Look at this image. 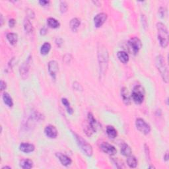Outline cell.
<instances>
[{
	"label": "cell",
	"mask_w": 169,
	"mask_h": 169,
	"mask_svg": "<svg viewBox=\"0 0 169 169\" xmlns=\"http://www.w3.org/2000/svg\"><path fill=\"white\" fill-rule=\"evenodd\" d=\"M56 156L59 159L61 165L64 167H68V166L71 165V162H72L71 159L68 156L61 153H56Z\"/></svg>",
	"instance_id": "13"
},
{
	"label": "cell",
	"mask_w": 169,
	"mask_h": 169,
	"mask_svg": "<svg viewBox=\"0 0 169 169\" xmlns=\"http://www.w3.org/2000/svg\"><path fill=\"white\" fill-rule=\"evenodd\" d=\"M61 102H62L63 105L65 106V107H66L68 114H72L73 112V110L72 108H71L70 103L69 101H68V100L67 99L63 98L62 99H61Z\"/></svg>",
	"instance_id": "28"
},
{
	"label": "cell",
	"mask_w": 169,
	"mask_h": 169,
	"mask_svg": "<svg viewBox=\"0 0 169 169\" xmlns=\"http://www.w3.org/2000/svg\"><path fill=\"white\" fill-rule=\"evenodd\" d=\"M47 32H48V31H47V28H46V27H42V28H41L40 33L41 35L44 36V35H45V34H46Z\"/></svg>",
	"instance_id": "39"
},
{
	"label": "cell",
	"mask_w": 169,
	"mask_h": 169,
	"mask_svg": "<svg viewBox=\"0 0 169 169\" xmlns=\"http://www.w3.org/2000/svg\"><path fill=\"white\" fill-rule=\"evenodd\" d=\"M127 90L128 89L125 88V87L122 88L121 90V95H122V97L123 102H124L126 105H128L131 103V99H130V97H129V96L128 95V93Z\"/></svg>",
	"instance_id": "20"
},
{
	"label": "cell",
	"mask_w": 169,
	"mask_h": 169,
	"mask_svg": "<svg viewBox=\"0 0 169 169\" xmlns=\"http://www.w3.org/2000/svg\"><path fill=\"white\" fill-rule=\"evenodd\" d=\"M145 155L147 159H149V161H150V154H149V149L148 146L145 144Z\"/></svg>",
	"instance_id": "34"
},
{
	"label": "cell",
	"mask_w": 169,
	"mask_h": 169,
	"mask_svg": "<svg viewBox=\"0 0 169 169\" xmlns=\"http://www.w3.org/2000/svg\"><path fill=\"white\" fill-rule=\"evenodd\" d=\"M34 149V145L28 143H22L19 145V150L25 153H30L31 152H33Z\"/></svg>",
	"instance_id": "14"
},
{
	"label": "cell",
	"mask_w": 169,
	"mask_h": 169,
	"mask_svg": "<svg viewBox=\"0 0 169 169\" xmlns=\"http://www.w3.org/2000/svg\"><path fill=\"white\" fill-rule=\"evenodd\" d=\"M88 125L90 127L93 132H96L97 129V122L95 118V117L93 115L92 113L89 112L88 114Z\"/></svg>",
	"instance_id": "15"
},
{
	"label": "cell",
	"mask_w": 169,
	"mask_h": 169,
	"mask_svg": "<svg viewBox=\"0 0 169 169\" xmlns=\"http://www.w3.org/2000/svg\"><path fill=\"white\" fill-rule=\"evenodd\" d=\"M155 65L161 74L162 79L165 83H167L168 81V71L163 56H162L161 55H159V56L156 57Z\"/></svg>",
	"instance_id": "3"
},
{
	"label": "cell",
	"mask_w": 169,
	"mask_h": 169,
	"mask_svg": "<svg viewBox=\"0 0 169 169\" xmlns=\"http://www.w3.org/2000/svg\"><path fill=\"white\" fill-rule=\"evenodd\" d=\"M112 161L114 162V163L116 166L117 168H125L124 165H123V163L121 161L118 160V159H113Z\"/></svg>",
	"instance_id": "30"
},
{
	"label": "cell",
	"mask_w": 169,
	"mask_h": 169,
	"mask_svg": "<svg viewBox=\"0 0 169 169\" xmlns=\"http://www.w3.org/2000/svg\"><path fill=\"white\" fill-rule=\"evenodd\" d=\"M3 100H4V102L5 104L9 108H11V107L13 106V99L11 97V96L9 95L7 93H4V95H3Z\"/></svg>",
	"instance_id": "22"
},
{
	"label": "cell",
	"mask_w": 169,
	"mask_h": 169,
	"mask_svg": "<svg viewBox=\"0 0 169 169\" xmlns=\"http://www.w3.org/2000/svg\"><path fill=\"white\" fill-rule=\"evenodd\" d=\"M135 126L139 132L145 135L149 134L151 132V126L142 118L136 119Z\"/></svg>",
	"instance_id": "6"
},
{
	"label": "cell",
	"mask_w": 169,
	"mask_h": 169,
	"mask_svg": "<svg viewBox=\"0 0 169 169\" xmlns=\"http://www.w3.org/2000/svg\"><path fill=\"white\" fill-rule=\"evenodd\" d=\"M7 87V84H6V83L5 81H4L3 80L1 81V83H0V88H1V90H4L6 89Z\"/></svg>",
	"instance_id": "35"
},
{
	"label": "cell",
	"mask_w": 169,
	"mask_h": 169,
	"mask_svg": "<svg viewBox=\"0 0 169 169\" xmlns=\"http://www.w3.org/2000/svg\"><path fill=\"white\" fill-rule=\"evenodd\" d=\"M117 57H118V60L123 64L128 63L129 59L128 54L124 51H119L117 53Z\"/></svg>",
	"instance_id": "16"
},
{
	"label": "cell",
	"mask_w": 169,
	"mask_h": 169,
	"mask_svg": "<svg viewBox=\"0 0 169 169\" xmlns=\"http://www.w3.org/2000/svg\"><path fill=\"white\" fill-rule=\"evenodd\" d=\"M31 63V56L28 58V59L26 60L24 63H22L21 66L19 68V73H20L21 77L23 79H25L26 78L28 77L29 70H30Z\"/></svg>",
	"instance_id": "8"
},
{
	"label": "cell",
	"mask_w": 169,
	"mask_h": 169,
	"mask_svg": "<svg viewBox=\"0 0 169 169\" xmlns=\"http://www.w3.org/2000/svg\"><path fill=\"white\" fill-rule=\"evenodd\" d=\"M166 9L163 7H161L160 8H159V14H160L161 15V17H164L165 16V14H166Z\"/></svg>",
	"instance_id": "33"
},
{
	"label": "cell",
	"mask_w": 169,
	"mask_h": 169,
	"mask_svg": "<svg viewBox=\"0 0 169 169\" xmlns=\"http://www.w3.org/2000/svg\"><path fill=\"white\" fill-rule=\"evenodd\" d=\"M44 134L48 138L55 139L58 136L57 129L52 125H48L44 129Z\"/></svg>",
	"instance_id": "12"
},
{
	"label": "cell",
	"mask_w": 169,
	"mask_h": 169,
	"mask_svg": "<svg viewBox=\"0 0 169 169\" xmlns=\"http://www.w3.org/2000/svg\"><path fill=\"white\" fill-rule=\"evenodd\" d=\"M73 89L76 90H83L82 87H81V84L79 83H78L77 82L73 83Z\"/></svg>",
	"instance_id": "31"
},
{
	"label": "cell",
	"mask_w": 169,
	"mask_h": 169,
	"mask_svg": "<svg viewBox=\"0 0 169 169\" xmlns=\"http://www.w3.org/2000/svg\"><path fill=\"white\" fill-rule=\"evenodd\" d=\"M98 60L100 75V76H102L105 74L108 64V52L106 48L102 45H100V46L98 48Z\"/></svg>",
	"instance_id": "1"
},
{
	"label": "cell",
	"mask_w": 169,
	"mask_h": 169,
	"mask_svg": "<svg viewBox=\"0 0 169 169\" xmlns=\"http://www.w3.org/2000/svg\"><path fill=\"white\" fill-rule=\"evenodd\" d=\"M80 21L77 18H73L71 19L70 22V26L73 32H77L80 26Z\"/></svg>",
	"instance_id": "21"
},
{
	"label": "cell",
	"mask_w": 169,
	"mask_h": 169,
	"mask_svg": "<svg viewBox=\"0 0 169 169\" xmlns=\"http://www.w3.org/2000/svg\"><path fill=\"white\" fill-rule=\"evenodd\" d=\"M24 28L26 32H27L28 34H31L33 32V27H32V23L28 18L25 19L24 21Z\"/></svg>",
	"instance_id": "25"
},
{
	"label": "cell",
	"mask_w": 169,
	"mask_h": 169,
	"mask_svg": "<svg viewBox=\"0 0 169 169\" xmlns=\"http://www.w3.org/2000/svg\"><path fill=\"white\" fill-rule=\"evenodd\" d=\"M51 49V44L48 42H45L40 48V53L42 55H46Z\"/></svg>",
	"instance_id": "27"
},
{
	"label": "cell",
	"mask_w": 169,
	"mask_h": 169,
	"mask_svg": "<svg viewBox=\"0 0 169 169\" xmlns=\"http://www.w3.org/2000/svg\"><path fill=\"white\" fill-rule=\"evenodd\" d=\"M132 149L130 147L126 144H123L121 147V153L125 156V157H128V156L132 155Z\"/></svg>",
	"instance_id": "26"
},
{
	"label": "cell",
	"mask_w": 169,
	"mask_h": 169,
	"mask_svg": "<svg viewBox=\"0 0 169 169\" xmlns=\"http://www.w3.org/2000/svg\"><path fill=\"white\" fill-rule=\"evenodd\" d=\"M15 23H16V22H15V20L14 19H9V27L13 28L15 25Z\"/></svg>",
	"instance_id": "36"
},
{
	"label": "cell",
	"mask_w": 169,
	"mask_h": 169,
	"mask_svg": "<svg viewBox=\"0 0 169 169\" xmlns=\"http://www.w3.org/2000/svg\"><path fill=\"white\" fill-rule=\"evenodd\" d=\"M39 4H40L42 6H48L50 4V1H46V0H42V1H39Z\"/></svg>",
	"instance_id": "37"
},
{
	"label": "cell",
	"mask_w": 169,
	"mask_h": 169,
	"mask_svg": "<svg viewBox=\"0 0 169 169\" xmlns=\"http://www.w3.org/2000/svg\"><path fill=\"white\" fill-rule=\"evenodd\" d=\"M48 72H49L51 77H52L53 79H56V73L59 69V66L56 61L52 60L49 61L48 64Z\"/></svg>",
	"instance_id": "10"
},
{
	"label": "cell",
	"mask_w": 169,
	"mask_h": 169,
	"mask_svg": "<svg viewBox=\"0 0 169 169\" xmlns=\"http://www.w3.org/2000/svg\"><path fill=\"white\" fill-rule=\"evenodd\" d=\"M72 134L74 136L75 139H76L77 145H79V147L84 153V154H85L87 156H88V157H91L93 153L92 146L90 145L86 140H84L82 137H81L80 135H77L76 133L72 132Z\"/></svg>",
	"instance_id": "4"
},
{
	"label": "cell",
	"mask_w": 169,
	"mask_h": 169,
	"mask_svg": "<svg viewBox=\"0 0 169 169\" xmlns=\"http://www.w3.org/2000/svg\"><path fill=\"white\" fill-rule=\"evenodd\" d=\"M107 19V15L105 13H100L94 17V25L96 28H100L104 25Z\"/></svg>",
	"instance_id": "11"
},
{
	"label": "cell",
	"mask_w": 169,
	"mask_h": 169,
	"mask_svg": "<svg viewBox=\"0 0 169 169\" xmlns=\"http://www.w3.org/2000/svg\"><path fill=\"white\" fill-rule=\"evenodd\" d=\"M56 44L58 45V46L60 47V46H61V44H63V40H62V39L60 38H56Z\"/></svg>",
	"instance_id": "38"
},
{
	"label": "cell",
	"mask_w": 169,
	"mask_h": 169,
	"mask_svg": "<svg viewBox=\"0 0 169 169\" xmlns=\"http://www.w3.org/2000/svg\"><path fill=\"white\" fill-rule=\"evenodd\" d=\"M67 4L66 1H61L60 2V12L61 13H66L67 10Z\"/></svg>",
	"instance_id": "29"
},
{
	"label": "cell",
	"mask_w": 169,
	"mask_h": 169,
	"mask_svg": "<svg viewBox=\"0 0 169 169\" xmlns=\"http://www.w3.org/2000/svg\"><path fill=\"white\" fill-rule=\"evenodd\" d=\"M100 149L105 153L113 156L116 154L117 150L115 148L114 146H113L112 145L108 144V142H103L100 144Z\"/></svg>",
	"instance_id": "9"
},
{
	"label": "cell",
	"mask_w": 169,
	"mask_h": 169,
	"mask_svg": "<svg viewBox=\"0 0 169 169\" xmlns=\"http://www.w3.org/2000/svg\"><path fill=\"white\" fill-rule=\"evenodd\" d=\"M27 15L28 17H30V18H32V19H33L34 18V13L33 12V11L32 10V9H27Z\"/></svg>",
	"instance_id": "32"
},
{
	"label": "cell",
	"mask_w": 169,
	"mask_h": 169,
	"mask_svg": "<svg viewBox=\"0 0 169 169\" xmlns=\"http://www.w3.org/2000/svg\"><path fill=\"white\" fill-rule=\"evenodd\" d=\"M0 18H1V26H2L3 24H4V18H3L2 15H1V16H0Z\"/></svg>",
	"instance_id": "41"
},
{
	"label": "cell",
	"mask_w": 169,
	"mask_h": 169,
	"mask_svg": "<svg viewBox=\"0 0 169 169\" xmlns=\"http://www.w3.org/2000/svg\"><path fill=\"white\" fill-rule=\"evenodd\" d=\"M168 151H167V152L165 153V154L164 155V160L165 161H168Z\"/></svg>",
	"instance_id": "40"
},
{
	"label": "cell",
	"mask_w": 169,
	"mask_h": 169,
	"mask_svg": "<svg viewBox=\"0 0 169 169\" xmlns=\"http://www.w3.org/2000/svg\"><path fill=\"white\" fill-rule=\"evenodd\" d=\"M7 39L8 41L9 42L11 45H15L17 44V42L18 41V35L15 33H13V32H9L6 36Z\"/></svg>",
	"instance_id": "23"
},
{
	"label": "cell",
	"mask_w": 169,
	"mask_h": 169,
	"mask_svg": "<svg viewBox=\"0 0 169 169\" xmlns=\"http://www.w3.org/2000/svg\"><path fill=\"white\" fill-rule=\"evenodd\" d=\"M128 45L129 47L131 48L132 52L134 54H137L142 47L141 41L138 37H133L129 39Z\"/></svg>",
	"instance_id": "7"
},
{
	"label": "cell",
	"mask_w": 169,
	"mask_h": 169,
	"mask_svg": "<svg viewBox=\"0 0 169 169\" xmlns=\"http://www.w3.org/2000/svg\"><path fill=\"white\" fill-rule=\"evenodd\" d=\"M20 167L23 169H30L33 167V162L31 159H22L20 162Z\"/></svg>",
	"instance_id": "17"
},
{
	"label": "cell",
	"mask_w": 169,
	"mask_h": 169,
	"mask_svg": "<svg viewBox=\"0 0 169 169\" xmlns=\"http://www.w3.org/2000/svg\"><path fill=\"white\" fill-rule=\"evenodd\" d=\"M5 168H9V169H11V167H8V166H5V167H2L1 169H5Z\"/></svg>",
	"instance_id": "42"
},
{
	"label": "cell",
	"mask_w": 169,
	"mask_h": 169,
	"mask_svg": "<svg viewBox=\"0 0 169 169\" xmlns=\"http://www.w3.org/2000/svg\"><path fill=\"white\" fill-rule=\"evenodd\" d=\"M145 90L141 85L138 84L134 87L132 93V98L134 102L138 105H140L144 100Z\"/></svg>",
	"instance_id": "5"
},
{
	"label": "cell",
	"mask_w": 169,
	"mask_h": 169,
	"mask_svg": "<svg viewBox=\"0 0 169 169\" xmlns=\"http://www.w3.org/2000/svg\"><path fill=\"white\" fill-rule=\"evenodd\" d=\"M47 24L48 27L52 28H57L59 27L60 25V22L58 21L57 19L52 17H50L47 19Z\"/></svg>",
	"instance_id": "24"
},
{
	"label": "cell",
	"mask_w": 169,
	"mask_h": 169,
	"mask_svg": "<svg viewBox=\"0 0 169 169\" xmlns=\"http://www.w3.org/2000/svg\"><path fill=\"white\" fill-rule=\"evenodd\" d=\"M106 131L107 135H108V136L110 138L114 139L117 137V135H118V132H117V130L115 129L114 127H113L112 126H107Z\"/></svg>",
	"instance_id": "19"
},
{
	"label": "cell",
	"mask_w": 169,
	"mask_h": 169,
	"mask_svg": "<svg viewBox=\"0 0 169 169\" xmlns=\"http://www.w3.org/2000/svg\"><path fill=\"white\" fill-rule=\"evenodd\" d=\"M127 164L129 166V167H130L132 168H134L137 167V166L138 165V161L137 160V159H136L134 156H132V155H129L127 158Z\"/></svg>",
	"instance_id": "18"
},
{
	"label": "cell",
	"mask_w": 169,
	"mask_h": 169,
	"mask_svg": "<svg viewBox=\"0 0 169 169\" xmlns=\"http://www.w3.org/2000/svg\"><path fill=\"white\" fill-rule=\"evenodd\" d=\"M157 38L162 48H166L168 44V32L167 27L162 22H157Z\"/></svg>",
	"instance_id": "2"
}]
</instances>
